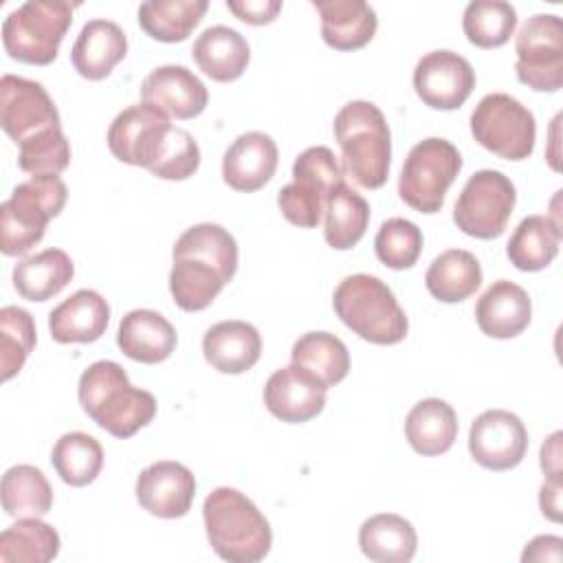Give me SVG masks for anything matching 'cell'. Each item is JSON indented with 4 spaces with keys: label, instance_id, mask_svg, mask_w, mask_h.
Segmentation results:
<instances>
[{
    "label": "cell",
    "instance_id": "8992f818",
    "mask_svg": "<svg viewBox=\"0 0 563 563\" xmlns=\"http://www.w3.org/2000/svg\"><path fill=\"white\" fill-rule=\"evenodd\" d=\"M68 189L59 176H31L0 205V249L15 257L29 253L46 233L48 220L59 216Z\"/></svg>",
    "mask_w": 563,
    "mask_h": 563
},
{
    "label": "cell",
    "instance_id": "e0dca14e",
    "mask_svg": "<svg viewBox=\"0 0 563 563\" xmlns=\"http://www.w3.org/2000/svg\"><path fill=\"white\" fill-rule=\"evenodd\" d=\"M196 495L194 473L174 460L154 462L136 477V501L161 519H178L189 512Z\"/></svg>",
    "mask_w": 563,
    "mask_h": 563
},
{
    "label": "cell",
    "instance_id": "603a6c76",
    "mask_svg": "<svg viewBox=\"0 0 563 563\" xmlns=\"http://www.w3.org/2000/svg\"><path fill=\"white\" fill-rule=\"evenodd\" d=\"M108 321V301L97 290L81 288L51 310L48 330L57 343H92L101 339Z\"/></svg>",
    "mask_w": 563,
    "mask_h": 563
},
{
    "label": "cell",
    "instance_id": "7bdbcfd3",
    "mask_svg": "<svg viewBox=\"0 0 563 563\" xmlns=\"http://www.w3.org/2000/svg\"><path fill=\"white\" fill-rule=\"evenodd\" d=\"M200 167V147L194 136L183 128H169L158 158L150 165V172L165 180H185Z\"/></svg>",
    "mask_w": 563,
    "mask_h": 563
},
{
    "label": "cell",
    "instance_id": "4dcf8cb0",
    "mask_svg": "<svg viewBox=\"0 0 563 563\" xmlns=\"http://www.w3.org/2000/svg\"><path fill=\"white\" fill-rule=\"evenodd\" d=\"M561 224L550 216H528L512 231L506 253L515 268L534 273L543 271L559 255Z\"/></svg>",
    "mask_w": 563,
    "mask_h": 563
},
{
    "label": "cell",
    "instance_id": "ab89813d",
    "mask_svg": "<svg viewBox=\"0 0 563 563\" xmlns=\"http://www.w3.org/2000/svg\"><path fill=\"white\" fill-rule=\"evenodd\" d=\"M35 347V321L20 306L0 310V369L2 380H11Z\"/></svg>",
    "mask_w": 563,
    "mask_h": 563
},
{
    "label": "cell",
    "instance_id": "7a4b0ae2",
    "mask_svg": "<svg viewBox=\"0 0 563 563\" xmlns=\"http://www.w3.org/2000/svg\"><path fill=\"white\" fill-rule=\"evenodd\" d=\"M81 409L110 435L132 438L156 416V398L130 385L125 369L114 361H97L79 378Z\"/></svg>",
    "mask_w": 563,
    "mask_h": 563
},
{
    "label": "cell",
    "instance_id": "f546056e",
    "mask_svg": "<svg viewBox=\"0 0 563 563\" xmlns=\"http://www.w3.org/2000/svg\"><path fill=\"white\" fill-rule=\"evenodd\" d=\"M75 275L70 255L62 249H44L13 266V286L29 301L55 297Z\"/></svg>",
    "mask_w": 563,
    "mask_h": 563
},
{
    "label": "cell",
    "instance_id": "d4e9b609",
    "mask_svg": "<svg viewBox=\"0 0 563 563\" xmlns=\"http://www.w3.org/2000/svg\"><path fill=\"white\" fill-rule=\"evenodd\" d=\"M202 354L207 363L222 374H242L251 369L262 354V336L246 321H220L202 336Z\"/></svg>",
    "mask_w": 563,
    "mask_h": 563
},
{
    "label": "cell",
    "instance_id": "836d02e7",
    "mask_svg": "<svg viewBox=\"0 0 563 563\" xmlns=\"http://www.w3.org/2000/svg\"><path fill=\"white\" fill-rule=\"evenodd\" d=\"M323 238L336 251H347L365 235L369 224L367 200L352 189L345 180L334 187L325 205Z\"/></svg>",
    "mask_w": 563,
    "mask_h": 563
},
{
    "label": "cell",
    "instance_id": "f35d334b",
    "mask_svg": "<svg viewBox=\"0 0 563 563\" xmlns=\"http://www.w3.org/2000/svg\"><path fill=\"white\" fill-rule=\"evenodd\" d=\"M517 26V11L504 0H473L464 9L462 29L477 48L504 46Z\"/></svg>",
    "mask_w": 563,
    "mask_h": 563
},
{
    "label": "cell",
    "instance_id": "484cf974",
    "mask_svg": "<svg viewBox=\"0 0 563 563\" xmlns=\"http://www.w3.org/2000/svg\"><path fill=\"white\" fill-rule=\"evenodd\" d=\"M321 15V37L334 51H356L372 42L378 18L363 0H312Z\"/></svg>",
    "mask_w": 563,
    "mask_h": 563
},
{
    "label": "cell",
    "instance_id": "83f0119b",
    "mask_svg": "<svg viewBox=\"0 0 563 563\" xmlns=\"http://www.w3.org/2000/svg\"><path fill=\"white\" fill-rule=\"evenodd\" d=\"M457 413L440 398H424L413 405L405 418V435L420 455H442L457 438Z\"/></svg>",
    "mask_w": 563,
    "mask_h": 563
},
{
    "label": "cell",
    "instance_id": "9c48e42d",
    "mask_svg": "<svg viewBox=\"0 0 563 563\" xmlns=\"http://www.w3.org/2000/svg\"><path fill=\"white\" fill-rule=\"evenodd\" d=\"M460 169L462 156L457 147L446 139L429 136L409 150L398 178V194L411 209L438 213Z\"/></svg>",
    "mask_w": 563,
    "mask_h": 563
},
{
    "label": "cell",
    "instance_id": "9a60e30c",
    "mask_svg": "<svg viewBox=\"0 0 563 563\" xmlns=\"http://www.w3.org/2000/svg\"><path fill=\"white\" fill-rule=\"evenodd\" d=\"M468 451L488 471H510L528 451V431L512 411L488 409L471 424Z\"/></svg>",
    "mask_w": 563,
    "mask_h": 563
},
{
    "label": "cell",
    "instance_id": "7dc6e473",
    "mask_svg": "<svg viewBox=\"0 0 563 563\" xmlns=\"http://www.w3.org/2000/svg\"><path fill=\"white\" fill-rule=\"evenodd\" d=\"M541 468L548 477H561V431H554L541 446Z\"/></svg>",
    "mask_w": 563,
    "mask_h": 563
},
{
    "label": "cell",
    "instance_id": "60d3db41",
    "mask_svg": "<svg viewBox=\"0 0 563 563\" xmlns=\"http://www.w3.org/2000/svg\"><path fill=\"white\" fill-rule=\"evenodd\" d=\"M376 257L394 268L405 271L411 268L422 251V231L405 218H389L380 224L374 238Z\"/></svg>",
    "mask_w": 563,
    "mask_h": 563
},
{
    "label": "cell",
    "instance_id": "bcb514c9",
    "mask_svg": "<svg viewBox=\"0 0 563 563\" xmlns=\"http://www.w3.org/2000/svg\"><path fill=\"white\" fill-rule=\"evenodd\" d=\"M539 506L550 521L561 519V477H548L539 493Z\"/></svg>",
    "mask_w": 563,
    "mask_h": 563
},
{
    "label": "cell",
    "instance_id": "3957f363",
    "mask_svg": "<svg viewBox=\"0 0 563 563\" xmlns=\"http://www.w3.org/2000/svg\"><path fill=\"white\" fill-rule=\"evenodd\" d=\"M209 545L229 563H257L273 545V530L260 508L238 488L220 486L202 504Z\"/></svg>",
    "mask_w": 563,
    "mask_h": 563
},
{
    "label": "cell",
    "instance_id": "d6986e66",
    "mask_svg": "<svg viewBox=\"0 0 563 563\" xmlns=\"http://www.w3.org/2000/svg\"><path fill=\"white\" fill-rule=\"evenodd\" d=\"M143 103H150L174 119L198 117L209 101L207 86L187 66H158L141 84Z\"/></svg>",
    "mask_w": 563,
    "mask_h": 563
},
{
    "label": "cell",
    "instance_id": "b9f144b4",
    "mask_svg": "<svg viewBox=\"0 0 563 563\" xmlns=\"http://www.w3.org/2000/svg\"><path fill=\"white\" fill-rule=\"evenodd\" d=\"M70 163V145L62 128L44 130L24 143H20L18 165L22 172L33 176H46V174H62Z\"/></svg>",
    "mask_w": 563,
    "mask_h": 563
},
{
    "label": "cell",
    "instance_id": "8d00e7d4",
    "mask_svg": "<svg viewBox=\"0 0 563 563\" xmlns=\"http://www.w3.org/2000/svg\"><path fill=\"white\" fill-rule=\"evenodd\" d=\"M57 530L40 517L18 519L0 534L2 563H48L59 554Z\"/></svg>",
    "mask_w": 563,
    "mask_h": 563
},
{
    "label": "cell",
    "instance_id": "5bb4252c",
    "mask_svg": "<svg viewBox=\"0 0 563 563\" xmlns=\"http://www.w3.org/2000/svg\"><path fill=\"white\" fill-rule=\"evenodd\" d=\"M172 123L150 103H136L114 117L108 128V147L121 163L145 167L158 158Z\"/></svg>",
    "mask_w": 563,
    "mask_h": 563
},
{
    "label": "cell",
    "instance_id": "8fae6325",
    "mask_svg": "<svg viewBox=\"0 0 563 563\" xmlns=\"http://www.w3.org/2000/svg\"><path fill=\"white\" fill-rule=\"evenodd\" d=\"M517 202L515 185L497 169L475 172L453 207L457 229L477 240L499 238Z\"/></svg>",
    "mask_w": 563,
    "mask_h": 563
},
{
    "label": "cell",
    "instance_id": "f6af8a7d",
    "mask_svg": "<svg viewBox=\"0 0 563 563\" xmlns=\"http://www.w3.org/2000/svg\"><path fill=\"white\" fill-rule=\"evenodd\" d=\"M561 545H563V539L561 537H554V534H541V537H534L523 554H521V561H561Z\"/></svg>",
    "mask_w": 563,
    "mask_h": 563
},
{
    "label": "cell",
    "instance_id": "2e32d148",
    "mask_svg": "<svg viewBox=\"0 0 563 563\" xmlns=\"http://www.w3.org/2000/svg\"><path fill=\"white\" fill-rule=\"evenodd\" d=\"M413 88L433 110L460 108L475 88V70L466 57L453 51H431L413 68Z\"/></svg>",
    "mask_w": 563,
    "mask_h": 563
},
{
    "label": "cell",
    "instance_id": "6da1fadb",
    "mask_svg": "<svg viewBox=\"0 0 563 563\" xmlns=\"http://www.w3.org/2000/svg\"><path fill=\"white\" fill-rule=\"evenodd\" d=\"M169 292L187 312L205 310L238 271V242L220 224L200 222L180 233L172 251Z\"/></svg>",
    "mask_w": 563,
    "mask_h": 563
},
{
    "label": "cell",
    "instance_id": "52a82bcc",
    "mask_svg": "<svg viewBox=\"0 0 563 563\" xmlns=\"http://www.w3.org/2000/svg\"><path fill=\"white\" fill-rule=\"evenodd\" d=\"M79 2L29 0L2 22V44L11 59L46 66L57 57L59 44L73 24Z\"/></svg>",
    "mask_w": 563,
    "mask_h": 563
},
{
    "label": "cell",
    "instance_id": "74e56055",
    "mask_svg": "<svg viewBox=\"0 0 563 563\" xmlns=\"http://www.w3.org/2000/svg\"><path fill=\"white\" fill-rule=\"evenodd\" d=\"M51 464L55 466L62 482L70 486H86L101 473L103 449L97 438L84 431H70L55 442Z\"/></svg>",
    "mask_w": 563,
    "mask_h": 563
},
{
    "label": "cell",
    "instance_id": "ac0fdd59",
    "mask_svg": "<svg viewBox=\"0 0 563 563\" xmlns=\"http://www.w3.org/2000/svg\"><path fill=\"white\" fill-rule=\"evenodd\" d=\"M264 405L282 422L301 424L323 411L325 387L306 369L290 363L273 372L266 380Z\"/></svg>",
    "mask_w": 563,
    "mask_h": 563
},
{
    "label": "cell",
    "instance_id": "f1b7e54d",
    "mask_svg": "<svg viewBox=\"0 0 563 563\" xmlns=\"http://www.w3.org/2000/svg\"><path fill=\"white\" fill-rule=\"evenodd\" d=\"M361 552L376 563H407L418 548V534L411 521L394 512H380L358 528Z\"/></svg>",
    "mask_w": 563,
    "mask_h": 563
},
{
    "label": "cell",
    "instance_id": "d6a6232c",
    "mask_svg": "<svg viewBox=\"0 0 563 563\" xmlns=\"http://www.w3.org/2000/svg\"><path fill=\"white\" fill-rule=\"evenodd\" d=\"M292 365L306 369L325 389L341 383L350 372V352L345 343L330 332H306L290 350Z\"/></svg>",
    "mask_w": 563,
    "mask_h": 563
},
{
    "label": "cell",
    "instance_id": "277c9868",
    "mask_svg": "<svg viewBox=\"0 0 563 563\" xmlns=\"http://www.w3.org/2000/svg\"><path fill=\"white\" fill-rule=\"evenodd\" d=\"M343 172L365 189H378L389 176L391 134L385 114L372 101H350L334 117Z\"/></svg>",
    "mask_w": 563,
    "mask_h": 563
},
{
    "label": "cell",
    "instance_id": "ee69618b",
    "mask_svg": "<svg viewBox=\"0 0 563 563\" xmlns=\"http://www.w3.org/2000/svg\"><path fill=\"white\" fill-rule=\"evenodd\" d=\"M227 7L231 13H235V18L255 26L273 22L282 11L279 0H240V2L227 0Z\"/></svg>",
    "mask_w": 563,
    "mask_h": 563
},
{
    "label": "cell",
    "instance_id": "ba28073f",
    "mask_svg": "<svg viewBox=\"0 0 563 563\" xmlns=\"http://www.w3.org/2000/svg\"><path fill=\"white\" fill-rule=\"evenodd\" d=\"M339 183H343V169L330 147L314 145L303 150L292 163V183L277 194L282 216L301 229L317 227Z\"/></svg>",
    "mask_w": 563,
    "mask_h": 563
},
{
    "label": "cell",
    "instance_id": "30bf717a",
    "mask_svg": "<svg viewBox=\"0 0 563 563\" xmlns=\"http://www.w3.org/2000/svg\"><path fill=\"white\" fill-rule=\"evenodd\" d=\"M471 132L488 152L506 161H523L534 152V114L506 92H490L479 99L471 114Z\"/></svg>",
    "mask_w": 563,
    "mask_h": 563
},
{
    "label": "cell",
    "instance_id": "e575fe53",
    "mask_svg": "<svg viewBox=\"0 0 563 563\" xmlns=\"http://www.w3.org/2000/svg\"><path fill=\"white\" fill-rule=\"evenodd\" d=\"M207 0H150L139 7L141 29L158 42H183L207 13Z\"/></svg>",
    "mask_w": 563,
    "mask_h": 563
},
{
    "label": "cell",
    "instance_id": "7c38bea8",
    "mask_svg": "<svg viewBox=\"0 0 563 563\" xmlns=\"http://www.w3.org/2000/svg\"><path fill=\"white\" fill-rule=\"evenodd\" d=\"M515 73L521 84L539 92L563 86V26L554 13H537L523 22L515 42Z\"/></svg>",
    "mask_w": 563,
    "mask_h": 563
},
{
    "label": "cell",
    "instance_id": "4fadbf2b",
    "mask_svg": "<svg viewBox=\"0 0 563 563\" xmlns=\"http://www.w3.org/2000/svg\"><path fill=\"white\" fill-rule=\"evenodd\" d=\"M0 125L20 145L44 130L57 128L59 112L40 81L18 75H2Z\"/></svg>",
    "mask_w": 563,
    "mask_h": 563
},
{
    "label": "cell",
    "instance_id": "44dd1931",
    "mask_svg": "<svg viewBox=\"0 0 563 563\" xmlns=\"http://www.w3.org/2000/svg\"><path fill=\"white\" fill-rule=\"evenodd\" d=\"M532 319L528 292L508 279L493 282L475 303V321L490 339H512L521 334Z\"/></svg>",
    "mask_w": 563,
    "mask_h": 563
},
{
    "label": "cell",
    "instance_id": "d590c367",
    "mask_svg": "<svg viewBox=\"0 0 563 563\" xmlns=\"http://www.w3.org/2000/svg\"><path fill=\"white\" fill-rule=\"evenodd\" d=\"M2 510L9 517H44L53 506V488L46 475L31 464H15L2 475Z\"/></svg>",
    "mask_w": 563,
    "mask_h": 563
},
{
    "label": "cell",
    "instance_id": "ffe728a7",
    "mask_svg": "<svg viewBox=\"0 0 563 563\" xmlns=\"http://www.w3.org/2000/svg\"><path fill=\"white\" fill-rule=\"evenodd\" d=\"M277 156V145L268 134L244 132L222 156V178L235 191H257L273 178Z\"/></svg>",
    "mask_w": 563,
    "mask_h": 563
},
{
    "label": "cell",
    "instance_id": "5b68a950",
    "mask_svg": "<svg viewBox=\"0 0 563 563\" xmlns=\"http://www.w3.org/2000/svg\"><path fill=\"white\" fill-rule=\"evenodd\" d=\"M332 306L336 317L361 339L376 345H394L407 336L409 321L391 288L367 273L339 282Z\"/></svg>",
    "mask_w": 563,
    "mask_h": 563
},
{
    "label": "cell",
    "instance_id": "1f68e13d",
    "mask_svg": "<svg viewBox=\"0 0 563 563\" xmlns=\"http://www.w3.org/2000/svg\"><path fill=\"white\" fill-rule=\"evenodd\" d=\"M424 284L438 301L457 303L479 288L482 266L471 251L449 249L429 264Z\"/></svg>",
    "mask_w": 563,
    "mask_h": 563
},
{
    "label": "cell",
    "instance_id": "4316f807",
    "mask_svg": "<svg viewBox=\"0 0 563 563\" xmlns=\"http://www.w3.org/2000/svg\"><path fill=\"white\" fill-rule=\"evenodd\" d=\"M191 57L207 77L227 84L242 77L251 59V48L244 35H240L235 29L216 24L196 37Z\"/></svg>",
    "mask_w": 563,
    "mask_h": 563
},
{
    "label": "cell",
    "instance_id": "7402d4cb",
    "mask_svg": "<svg viewBox=\"0 0 563 563\" xmlns=\"http://www.w3.org/2000/svg\"><path fill=\"white\" fill-rule=\"evenodd\" d=\"M125 53L128 37L123 29L112 20L97 18L81 26L70 51V62L84 79L99 81L112 73Z\"/></svg>",
    "mask_w": 563,
    "mask_h": 563
},
{
    "label": "cell",
    "instance_id": "cb8c5ba5",
    "mask_svg": "<svg viewBox=\"0 0 563 563\" xmlns=\"http://www.w3.org/2000/svg\"><path fill=\"white\" fill-rule=\"evenodd\" d=\"M176 330L174 325L156 310L136 308L130 310L117 332V345L121 352L139 363L154 365L172 356L176 350Z\"/></svg>",
    "mask_w": 563,
    "mask_h": 563
}]
</instances>
